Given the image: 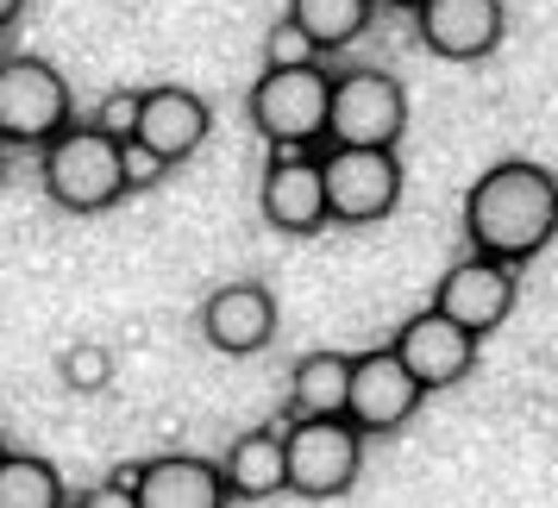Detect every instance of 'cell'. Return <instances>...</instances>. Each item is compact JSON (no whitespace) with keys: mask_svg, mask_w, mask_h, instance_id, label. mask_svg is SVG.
<instances>
[{"mask_svg":"<svg viewBox=\"0 0 558 508\" xmlns=\"http://www.w3.org/2000/svg\"><path fill=\"white\" fill-rule=\"evenodd\" d=\"M389 352L402 358V371L421 389H452V383H464L471 371H477V339L458 327V320H446L439 307H421V314H408L402 327H396V339H389Z\"/></svg>","mask_w":558,"mask_h":508,"instance_id":"9","label":"cell"},{"mask_svg":"<svg viewBox=\"0 0 558 508\" xmlns=\"http://www.w3.org/2000/svg\"><path fill=\"white\" fill-rule=\"evenodd\" d=\"M364 471V433L332 414V421H289L282 427V489L302 503L345 496Z\"/></svg>","mask_w":558,"mask_h":508,"instance_id":"6","label":"cell"},{"mask_svg":"<svg viewBox=\"0 0 558 508\" xmlns=\"http://www.w3.org/2000/svg\"><path fill=\"white\" fill-rule=\"evenodd\" d=\"M38 177L63 214H107L126 195V170H120V145L95 126H70L57 132L51 145L38 152Z\"/></svg>","mask_w":558,"mask_h":508,"instance_id":"5","label":"cell"},{"mask_svg":"<svg viewBox=\"0 0 558 508\" xmlns=\"http://www.w3.org/2000/svg\"><path fill=\"white\" fill-rule=\"evenodd\" d=\"M57 371H63V389H70V396H101L107 383H113V352L82 339V346H70V352H63V364H57Z\"/></svg>","mask_w":558,"mask_h":508,"instance_id":"20","label":"cell"},{"mask_svg":"<svg viewBox=\"0 0 558 508\" xmlns=\"http://www.w3.org/2000/svg\"><path fill=\"white\" fill-rule=\"evenodd\" d=\"M414 32L446 63H483V57L502 51L508 7L502 0H421L414 7Z\"/></svg>","mask_w":558,"mask_h":508,"instance_id":"10","label":"cell"},{"mask_svg":"<svg viewBox=\"0 0 558 508\" xmlns=\"http://www.w3.org/2000/svg\"><path fill=\"white\" fill-rule=\"evenodd\" d=\"M427 402V389L402 371V358L377 346V352L352 358V383H345V421H352L364 439L371 433H396L414 421V408Z\"/></svg>","mask_w":558,"mask_h":508,"instance_id":"8","label":"cell"},{"mask_svg":"<svg viewBox=\"0 0 558 508\" xmlns=\"http://www.w3.org/2000/svg\"><path fill=\"white\" fill-rule=\"evenodd\" d=\"M0 177H7V152H0Z\"/></svg>","mask_w":558,"mask_h":508,"instance_id":"27","label":"cell"},{"mask_svg":"<svg viewBox=\"0 0 558 508\" xmlns=\"http://www.w3.org/2000/svg\"><path fill=\"white\" fill-rule=\"evenodd\" d=\"M20 13H26V0H0V32L13 26V20H20Z\"/></svg>","mask_w":558,"mask_h":508,"instance_id":"25","label":"cell"},{"mask_svg":"<svg viewBox=\"0 0 558 508\" xmlns=\"http://www.w3.org/2000/svg\"><path fill=\"white\" fill-rule=\"evenodd\" d=\"M202 339L227 358H257L277 339V295L252 277L220 282L202 302Z\"/></svg>","mask_w":558,"mask_h":508,"instance_id":"13","label":"cell"},{"mask_svg":"<svg viewBox=\"0 0 558 508\" xmlns=\"http://www.w3.org/2000/svg\"><path fill=\"white\" fill-rule=\"evenodd\" d=\"M427 307H439L446 320H458L471 339H489V332L514 314V270L496 264V257H477V252L458 257L452 270L439 277Z\"/></svg>","mask_w":558,"mask_h":508,"instance_id":"11","label":"cell"},{"mask_svg":"<svg viewBox=\"0 0 558 508\" xmlns=\"http://www.w3.org/2000/svg\"><path fill=\"white\" fill-rule=\"evenodd\" d=\"M327 63H295V70H264L245 107H252V126L264 132L270 152H314V145H327Z\"/></svg>","mask_w":558,"mask_h":508,"instance_id":"4","label":"cell"},{"mask_svg":"<svg viewBox=\"0 0 558 508\" xmlns=\"http://www.w3.org/2000/svg\"><path fill=\"white\" fill-rule=\"evenodd\" d=\"M295 63H320V51L307 45V32L295 20H277L264 38V70H295Z\"/></svg>","mask_w":558,"mask_h":508,"instance_id":"21","label":"cell"},{"mask_svg":"<svg viewBox=\"0 0 558 508\" xmlns=\"http://www.w3.org/2000/svg\"><path fill=\"white\" fill-rule=\"evenodd\" d=\"M282 20H295L307 32V45L327 57V51H345L357 45L371 20H377V0H289V13Z\"/></svg>","mask_w":558,"mask_h":508,"instance_id":"18","label":"cell"},{"mask_svg":"<svg viewBox=\"0 0 558 508\" xmlns=\"http://www.w3.org/2000/svg\"><path fill=\"white\" fill-rule=\"evenodd\" d=\"M377 7H396V13H414V7H421V0H377Z\"/></svg>","mask_w":558,"mask_h":508,"instance_id":"26","label":"cell"},{"mask_svg":"<svg viewBox=\"0 0 558 508\" xmlns=\"http://www.w3.org/2000/svg\"><path fill=\"white\" fill-rule=\"evenodd\" d=\"M257 207H264V227L277 232H307L327 227V189H320V157L314 152H270L264 182H257Z\"/></svg>","mask_w":558,"mask_h":508,"instance_id":"12","label":"cell"},{"mask_svg":"<svg viewBox=\"0 0 558 508\" xmlns=\"http://www.w3.org/2000/svg\"><path fill=\"white\" fill-rule=\"evenodd\" d=\"M207 132H214V113H207V101L195 88L163 82V88H145V95H138V132H132V145H145V152L163 157V164L195 157L207 145Z\"/></svg>","mask_w":558,"mask_h":508,"instance_id":"14","label":"cell"},{"mask_svg":"<svg viewBox=\"0 0 558 508\" xmlns=\"http://www.w3.org/2000/svg\"><path fill=\"white\" fill-rule=\"evenodd\" d=\"M70 508H138V496H132V471L120 464L107 483H95V489H82V496H70Z\"/></svg>","mask_w":558,"mask_h":508,"instance_id":"23","label":"cell"},{"mask_svg":"<svg viewBox=\"0 0 558 508\" xmlns=\"http://www.w3.org/2000/svg\"><path fill=\"white\" fill-rule=\"evenodd\" d=\"M345 383H352V352H307L289 371V421H332L345 414Z\"/></svg>","mask_w":558,"mask_h":508,"instance_id":"17","label":"cell"},{"mask_svg":"<svg viewBox=\"0 0 558 508\" xmlns=\"http://www.w3.org/2000/svg\"><path fill=\"white\" fill-rule=\"evenodd\" d=\"M0 508H70V483L51 458L0 452Z\"/></svg>","mask_w":558,"mask_h":508,"instance_id":"19","label":"cell"},{"mask_svg":"<svg viewBox=\"0 0 558 508\" xmlns=\"http://www.w3.org/2000/svg\"><path fill=\"white\" fill-rule=\"evenodd\" d=\"M120 170H126V195L132 189H151V182H163V157H151L145 145H120Z\"/></svg>","mask_w":558,"mask_h":508,"instance_id":"24","label":"cell"},{"mask_svg":"<svg viewBox=\"0 0 558 508\" xmlns=\"http://www.w3.org/2000/svg\"><path fill=\"white\" fill-rule=\"evenodd\" d=\"M220 483L232 503H270L282 496V427H252L220 452Z\"/></svg>","mask_w":558,"mask_h":508,"instance_id":"16","label":"cell"},{"mask_svg":"<svg viewBox=\"0 0 558 508\" xmlns=\"http://www.w3.org/2000/svg\"><path fill=\"white\" fill-rule=\"evenodd\" d=\"M95 132H107L113 145H132V132H138V88H113L101 107H95Z\"/></svg>","mask_w":558,"mask_h":508,"instance_id":"22","label":"cell"},{"mask_svg":"<svg viewBox=\"0 0 558 508\" xmlns=\"http://www.w3.org/2000/svg\"><path fill=\"white\" fill-rule=\"evenodd\" d=\"M464 239L477 257L521 270L558 239V177L533 157L489 164L464 195Z\"/></svg>","mask_w":558,"mask_h":508,"instance_id":"1","label":"cell"},{"mask_svg":"<svg viewBox=\"0 0 558 508\" xmlns=\"http://www.w3.org/2000/svg\"><path fill=\"white\" fill-rule=\"evenodd\" d=\"M408 132V88L389 70H339L327 95V145L339 152H396Z\"/></svg>","mask_w":558,"mask_h":508,"instance_id":"3","label":"cell"},{"mask_svg":"<svg viewBox=\"0 0 558 508\" xmlns=\"http://www.w3.org/2000/svg\"><path fill=\"white\" fill-rule=\"evenodd\" d=\"M126 471H132L138 508H227L232 503L214 458L163 452V458H145V464H126Z\"/></svg>","mask_w":558,"mask_h":508,"instance_id":"15","label":"cell"},{"mask_svg":"<svg viewBox=\"0 0 558 508\" xmlns=\"http://www.w3.org/2000/svg\"><path fill=\"white\" fill-rule=\"evenodd\" d=\"M0 452H7V446H0Z\"/></svg>","mask_w":558,"mask_h":508,"instance_id":"28","label":"cell"},{"mask_svg":"<svg viewBox=\"0 0 558 508\" xmlns=\"http://www.w3.org/2000/svg\"><path fill=\"white\" fill-rule=\"evenodd\" d=\"M327 227H377L402 207V157L396 152H320Z\"/></svg>","mask_w":558,"mask_h":508,"instance_id":"7","label":"cell"},{"mask_svg":"<svg viewBox=\"0 0 558 508\" xmlns=\"http://www.w3.org/2000/svg\"><path fill=\"white\" fill-rule=\"evenodd\" d=\"M70 126H76V95L51 57H0V152H45Z\"/></svg>","mask_w":558,"mask_h":508,"instance_id":"2","label":"cell"}]
</instances>
